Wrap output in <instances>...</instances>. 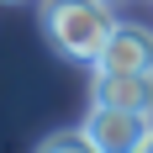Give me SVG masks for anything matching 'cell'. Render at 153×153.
I'll return each instance as SVG.
<instances>
[{
  "mask_svg": "<svg viewBox=\"0 0 153 153\" xmlns=\"http://www.w3.org/2000/svg\"><path fill=\"white\" fill-rule=\"evenodd\" d=\"M111 27H116L111 0H42V32L53 37V48L63 58H74V63L100 58Z\"/></svg>",
  "mask_w": 153,
  "mask_h": 153,
  "instance_id": "obj_1",
  "label": "cell"
},
{
  "mask_svg": "<svg viewBox=\"0 0 153 153\" xmlns=\"http://www.w3.org/2000/svg\"><path fill=\"white\" fill-rule=\"evenodd\" d=\"M148 132H153L148 111H127V106H100V100H90V116H85L90 148H100V153H143L148 148Z\"/></svg>",
  "mask_w": 153,
  "mask_h": 153,
  "instance_id": "obj_2",
  "label": "cell"
},
{
  "mask_svg": "<svg viewBox=\"0 0 153 153\" xmlns=\"http://www.w3.org/2000/svg\"><path fill=\"white\" fill-rule=\"evenodd\" d=\"M90 100H100V106H127V111H148L153 116V74L90 63Z\"/></svg>",
  "mask_w": 153,
  "mask_h": 153,
  "instance_id": "obj_3",
  "label": "cell"
},
{
  "mask_svg": "<svg viewBox=\"0 0 153 153\" xmlns=\"http://www.w3.org/2000/svg\"><path fill=\"white\" fill-rule=\"evenodd\" d=\"M95 63H100V69H137V74H153V32L137 27V21H116Z\"/></svg>",
  "mask_w": 153,
  "mask_h": 153,
  "instance_id": "obj_4",
  "label": "cell"
},
{
  "mask_svg": "<svg viewBox=\"0 0 153 153\" xmlns=\"http://www.w3.org/2000/svg\"><path fill=\"white\" fill-rule=\"evenodd\" d=\"M37 148H42V153H53V148H58V153L63 148H90V137H85V127H74V132H48Z\"/></svg>",
  "mask_w": 153,
  "mask_h": 153,
  "instance_id": "obj_5",
  "label": "cell"
},
{
  "mask_svg": "<svg viewBox=\"0 0 153 153\" xmlns=\"http://www.w3.org/2000/svg\"><path fill=\"white\" fill-rule=\"evenodd\" d=\"M148 148H153V132H148ZM148 148H143V153H148Z\"/></svg>",
  "mask_w": 153,
  "mask_h": 153,
  "instance_id": "obj_6",
  "label": "cell"
}]
</instances>
